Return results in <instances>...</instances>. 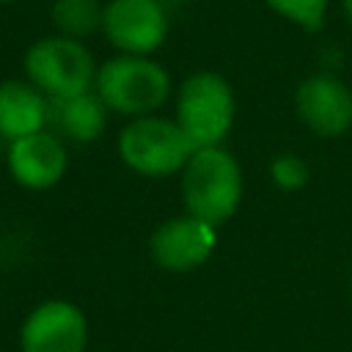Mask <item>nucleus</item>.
<instances>
[{"instance_id":"obj_1","label":"nucleus","mask_w":352,"mask_h":352,"mask_svg":"<svg viewBox=\"0 0 352 352\" xmlns=\"http://www.w3.org/2000/svg\"><path fill=\"white\" fill-rule=\"evenodd\" d=\"M182 198L187 214L223 226L234 217L242 201V170L239 162L220 146L192 151L182 170Z\"/></svg>"},{"instance_id":"obj_2","label":"nucleus","mask_w":352,"mask_h":352,"mask_svg":"<svg viewBox=\"0 0 352 352\" xmlns=\"http://www.w3.org/2000/svg\"><path fill=\"white\" fill-rule=\"evenodd\" d=\"M96 94L107 110L124 116H151L170 94L168 72L146 55H118L99 66Z\"/></svg>"},{"instance_id":"obj_3","label":"nucleus","mask_w":352,"mask_h":352,"mask_svg":"<svg viewBox=\"0 0 352 352\" xmlns=\"http://www.w3.org/2000/svg\"><path fill=\"white\" fill-rule=\"evenodd\" d=\"M176 124L187 135L192 151L212 148L226 140L234 124V91L217 72H195L179 85Z\"/></svg>"},{"instance_id":"obj_4","label":"nucleus","mask_w":352,"mask_h":352,"mask_svg":"<svg viewBox=\"0 0 352 352\" xmlns=\"http://www.w3.org/2000/svg\"><path fill=\"white\" fill-rule=\"evenodd\" d=\"M25 74L47 99H66L91 91L96 82L94 55L69 36H47L28 47Z\"/></svg>"},{"instance_id":"obj_5","label":"nucleus","mask_w":352,"mask_h":352,"mask_svg":"<svg viewBox=\"0 0 352 352\" xmlns=\"http://www.w3.org/2000/svg\"><path fill=\"white\" fill-rule=\"evenodd\" d=\"M118 154L135 173L157 179L184 170L192 157V146L176 121L140 116L121 129Z\"/></svg>"},{"instance_id":"obj_6","label":"nucleus","mask_w":352,"mask_h":352,"mask_svg":"<svg viewBox=\"0 0 352 352\" xmlns=\"http://www.w3.org/2000/svg\"><path fill=\"white\" fill-rule=\"evenodd\" d=\"M102 33L124 55H151L165 44L168 16L160 0H110L102 14Z\"/></svg>"},{"instance_id":"obj_7","label":"nucleus","mask_w":352,"mask_h":352,"mask_svg":"<svg viewBox=\"0 0 352 352\" xmlns=\"http://www.w3.org/2000/svg\"><path fill=\"white\" fill-rule=\"evenodd\" d=\"M85 344V316L69 300H47L36 305L19 327L22 352H82Z\"/></svg>"},{"instance_id":"obj_8","label":"nucleus","mask_w":352,"mask_h":352,"mask_svg":"<svg viewBox=\"0 0 352 352\" xmlns=\"http://www.w3.org/2000/svg\"><path fill=\"white\" fill-rule=\"evenodd\" d=\"M214 242H217L214 226L192 214H182L154 228L148 239V250L157 267L168 272H190L212 256Z\"/></svg>"},{"instance_id":"obj_9","label":"nucleus","mask_w":352,"mask_h":352,"mask_svg":"<svg viewBox=\"0 0 352 352\" xmlns=\"http://www.w3.org/2000/svg\"><path fill=\"white\" fill-rule=\"evenodd\" d=\"M294 107L300 121L322 138H338L352 126V91L330 74L305 77L297 85Z\"/></svg>"},{"instance_id":"obj_10","label":"nucleus","mask_w":352,"mask_h":352,"mask_svg":"<svg viewBox=\"0 0 352 352\" xmlns=\"http://www.w3.org/2000/svg\"><path fill=\"white\" fill-rule=\"evenodd\" d=\"M8 170L28 190H47L60 182L66 170L63 140L52 129H41L11 140L8 146Z\"/></svg>"},{"instance_id":"obj_11","label":"nucleus","mask_w":352,"mask_h":352,"mask_svg":"<svg viewBox=\"0 0 352 352\" xmlns=\"http://www.w3.org/2000/svg\"><path fill=\"white\" fill-rule=\"evenodd\" d=\"M41 129H47V96L33 82H0V138L11 143Z\"/></svg>"},{"instance_id":"obj_12","label":"nucleus","mask_w":352,"mask_h":352,"mask_svg":"<svg viewBox=\"0 0 352 352\" xmlns=\"http://www.w3.org/2000/svg\"><path fill=\"white\" fill-rule=\"evenodd\" d=\"M107 121V107L99 94L85 91L66 99H47V124L74 143H91L102 135Z\"/></svg>"},{"instance_id":"obj_13","label":"nucleus","mask_w":352,"mask_h":352,"mask_svg":"<svg viewBox=\"0 0 352 352\" xmlns=\"http://www.w3.org/2000/svg\"><path fill=\"white\" fill-rule=\"evenodd\" d=\"M102 14L104 6H99V0H55L50 8L52 25L60 30L58 36L69 38H85L102 28Z\"/></svg>"},{"instance_id":"obj_14","label":"nucleus","mask_w":352,"mask_h":352,"mask_svg":"<svg viewBox=\"0 0 352 352\" xmlns=\"http://www.w3.org/2000/svg\"><path fill=\"white\" fill-rule=\"evenodd\" d=\"M275 14L283 19L305 28V30H319L324 22L327 0H264Z\"/></svg>"},{"instance_id":"obj_15","label":"nucleus","mask_w":352,"mask_h":352,"mask_svg":"<svg viewBox=\"0 0 352 352\" xmlns=\"http://www.w3.org/2000/svg\"><path fill=\"white\" fill-rule=\"evenodd\" d=\"M270 176L280 190H300V187H305L311 170H308L305 160H300L294 154H280L270 162Z\"/></svg>"},{"instance_id":"obj_16","label":"nucleus","mask_w":352,"mask_h":352,"mask_svg":"<svg viewBox=\"0 0 352 352\" xmlns=\"http://www.w3.org/2000/svg\"><path fill=\"white\" fill-rule=\"evenodd\" d=\"M344 11H346V19H349V28H352V0H344Z\"/></svg>"},{"instance_id":"obj_17","label":"nucleus","mask_w":352,"mask_h":352,"mask_svg":"<svg viewBox=\"0 0 352 352\" xmlns=\"http://www.w3.org/2000/svg\"><path fill=\"white\" fill-rule=\"evenodd\" d=\"M0 3H14V0H0Z\"/></svg>"},{"instance_id":"obj_18","label":"nucleus","mask_w":352,"mask_h":352,"mask_svg":"<svg viewBox=\"0 0 352 352\" xmlns=\"http://www.w3.org/2000/svg\"><path fill=\"white\" fill-rule=\"evenodd\" d=\"M160 3H162V0H160ZM173 3H182V0H173Z\"/></svg>"}]
</instances>
